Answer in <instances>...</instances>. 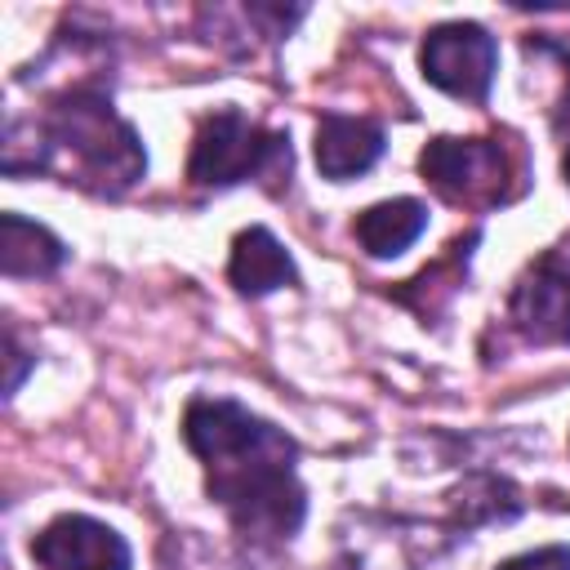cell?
I'll return each mask as SVG.
<instances>
[{"mask_svg": "<svg viewBox=\"0 0 570 570\" xmlns=\"http://www.w3.org/2000/svg\"><path fill=\"white\" fill-rule=\"evenodd\" d=\"M183 441L205 468V490L227 508L245 539L281 543L303 525L307 494L298 485V445L227 396H196L183 414Z\"/></svg>", "mask_w": 570, "mask_h": 570, "instance_id": "6da1fadb", "label": "cell"}, {"mask_svg": "<svg viewBox=\"0 0 570 570\" xmlns=\"http://www.w3.org/2000/svg\"><path fill=\"white\" fill-rule=\"evenodd\" d=\"M49 165H62L67 183L120 196L147 174V151L134 125L120 120L98 89H71L36 129V169Z\"/></svg>", "mask_w": 570, "mask_h": 570, "instance_id": "7a4b0ae2", "label": "cell"}, {"mask_svg": "<svg viewBox=\"0 0 570 570\" xmlns=\"http://www.w3.org/2000/svg\"><path fill=\"white\" fill-rule=\"evenodd\" d=\"M187 178L196 187H236L249 178H289V138L263 129L236 107L200 120L191 138Z\"/></svg>", "mask_w": 570, "mask_h": 570, "instance_id": "3957f363", "label": "cell"}, {"mask_svg": "<svg viewBox=\"0 0 570 570\" xmlns=\"http://www.w3.org/2000/svg\"><path fill=\"white\" fill-rule=\"evenodd\" d=\"M419 169L454 205L508 200V151L499 138H432L419 156Z\"/></svg>", "mask_w": 570, "mask_h": 570, "instance_id": "277c9868", "label": "cell"}, {"mask_svg": "<svg viewBox=\"0 0 570 570\" xmlns=\"http://www.w3.org/2000/svg\"><path fill=\"white\" fill-rule=\"evenodd\" d=\"M419 67L441 94L485 102L494 85V67H499V45L476 22H441L423 36Z\"/></svg>", "mask_w": 570, "mask_h": 570, "instance_id": "5b68a950", "label": "cell"}, {"mask_svg": "<svg viewBox=\"0 0 570 570\" xmlns=\"http://www.w3.org/2000/svg\"><path fill=\"white\" fill-rule=\"evenodd\" d=\"M31 557L40 570H129V543L94 517L67 512L53 517L36 539H31Z\"/></svg>", "mask_w": 570, "mask_h": 570, "instance_id": "8992f818", "label": "cell"}, {"mask_svg": "<svg viewBox=\"0 0 570 570\" xmlns=\"http://www.w3.org/2000/svg\"><path fill=\"white\" fill-rule=\"evenodd\" d=\"M512 325L530 343H570V267L539 258L512 289Z\"/></svg>", "mask_w": 570, "mask_h": 570, "instance_id": "52a82bcc", "label": "cell"}, {"mask_svg": "<svg viewBox=\"0 0 570 570\" xmlns=\"http://www.w3.org/2000/svg\"><path fill=\"white\" fill-rule=\"evenodd\" d=\"M383 156V129L365 116H321L316 125V169L330 183H347L356 174H365L374 160Z\"/></svg>", "mask_w": 570, "mask_h": 570, "instance_id": "ba28073f", "label": "cell"}, {"mask_svg": "<svg viewBox=\"0 0 570 570\" xmlns=\"http://www.w3.org/2000/svg\"><path fill=\"white\" fill-rule=\"evenodd\" d=\"M227 281L249 294V298H263L281 285H294L298 272H294V258L285 254V245L267 232V227H245L236 240H232V263H227Z\"/></svg>", "mask_w": 570, "mask_h": 570, "instance_id": "9c48e42d", "label": "cell"}, {"mask_svg": "<svg viewBox=\"0 0 570 570\" xmlns=\"http://www.w3.org/2000/svg\"><path fill=\"white\" fill-rule=\"evenodd\" d=\"M423 227H428V205L396 196V200H379L361 209L352 223V236L370 258H396L423 236Z\"/></svg>", "mask_w": 570, "mask_h": 570, "instance_id": "30bf717a", "label": "cell"}, {"mask_svg": "<svg viewBox=\"0 0 570 570\" xmlns=\"http://www.w3.org/2000/svg\"><path fill=\"white\" fill-rule=\"evenodd\" d=\"M62 258H67V249L49 227H40L22 214L0 218V272L4 276H49Z\"/></svg>", "mask_w": 570, "mask_h": 570, "instance_id": "8fae6325", "label": "cell"}, {"mask_svg": "<svg viewBox=\"0 0 570 570\" xmlns=\"http://www.w3.org/2000/svg\"><path fill=\"white\" fill-rule=\"evenodd\" d=\"M499 570H570V548H561V543L534 548V552H521V557L503 561Z\"/></svg>", "mask_w": 570, "mask_h": 570, "instance_id": "7c38bea8", "label": "cell"}, {"mask_svg": "<svg viewBox=\"0 0 570 570\" xmlns=\"http://www.w3.org/2000/svg\"><path fill=\"white\" fill-rule=\"evenodd\" d=\"M4 347H9V392H18L22 370H27V356H22V347H18V338H13V334L4 338Z\"/></svg>", "mask_w": 570, "mask_h": 570, "instance_id": "4fadbf2b", "label": "cell"}, {"mask_svg": "<svg viewBox=\"0 0 570 570\" xmlns=\"http://www.w3.org/2000/svg\"><path fill=\"white\" fill-rule=\"evenodd\" d=\"M561 174H566V183H570V142H566V156H561Z\"/></svg>", "mask_w": 570, "mask_h": 570, "instance_id": "5bb4252c", "label": "cell"}]
</instances>
